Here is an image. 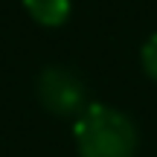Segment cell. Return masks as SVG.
Here are the masks:
<instances>
[{
  "instance_id": "1",
  "label": "cell",
  "mask_w": 157,
  "mask_h": 157,
  "mask_svg": "<svg viewBox=\"0 0 157 157\" xmlns=\"http://www.w3.org/2000/svg\"><path fill=\"white\" fill-rule=\"evenodd\" d=\"M73 134L82 157H134L137 151L134 122L108 105H87L78 113Z\"/></svg>"
},
{
  "instance_id": "3",
  "label": "cell",
  "mask_w": 157,
  "mask_h": 157,
  "mask_svg": "<svg viewBox=\"0 0 157 157\" xmlns=\"http://www.w3.org/2000/svg\"><path fill=\"white\" fill-rule=\"evenodd\" d=\"M23 9L41 26H61L70 17V0H23Z\"/></svg>"
},
{
  "instance_id": "2",
  "label": "cell",
  "mask_w": 157,
  "mask_h": 157,
  "mask_svg": "<svg viewBox=\"0 0 157 157\" xmlns=\"http://www.w3.org/2000/svg\"><path fill=\"white\" fill-rule=\"evenodd\" d=\"M84 96L82 78L67 67H47L38 78V99L56 117H78L84 111Z\"/></svg>"
},
{
  "instance_id": "4",
  "label": "cell",
  "mask_w": 157,
  "mask_h": 157,
  "mask_svg": "<svg viewBox=\"0 0 157 157\" xmlns=\"http://www.w3.org/2000/svg\"><path fill=\"white\" fill-rule=\"evenodd\" d=\"M143 67H146V73L157 82V35L146 41V47H143Z\"/></svg>"
}]
</instances>
